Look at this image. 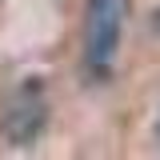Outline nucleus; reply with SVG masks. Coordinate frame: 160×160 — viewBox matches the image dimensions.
<instances>
[{
  "label": "nucleus",
  "instance_id": "obj_1",
  "mask_svg": "<svg viewBox=\"0 0 160 160\" xmlns=\"http://www.w3.org/2000/svg\"><path fill=\"white\" fill-rule=\"evenodd\" d=\"M128 16V0H88L84 16V68L92 76H108L120 48V28Z\"/></svg>",
  "mask_w": 160,
  "mask_h": 160
},
{
  "label": "nucleus",
  "instance_id": "obj_2",
  "mask_svg": "<svg viewBox=\"0 0 160 160\" xmlns=\"http://www.w3.org/2000/svg\"><path fill=\"white\" fill-rule=\"evenodd\" d=\"M44 120H48V104H44V96H40V84H24L16 96H12L0 128H4V136H8L12 148H28V144L40 136Z\"/></svg>",
  "mask_w": 160,
  "mask_h": 160
},
{
  "label": "nucleus",
  "instance_id": "obj_3",
  "mask_svg": "<svg viewBox=\"0 0 160 160\" xmlns=\"http://www.w3.org/2000/svg\"><path fill=\"white\" fill-rule=\"evenodd\" d=\"M152 24H156V28H160V12H156V20H152Z\"/></svg>",
  "mask_w": 160,
  "mask_h": 160
}]
</instances>
